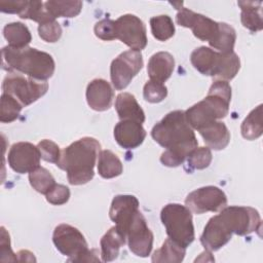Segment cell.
Here are the masks:
<instances>
[{"mask_svg":"<svg viewBox=\"0 0 263 263\" xmlns=\"http://www.w3.org/2000/svg\"><path fill=\"white\" fill-rule=\"evenodd\" d=\"M151 136L155 142L165 148L160 156V161L170 167L182 164L198 144L195 134L186 119L185 111L182 110L167 113L153 126Z\"/></svg>","mask_w":263,"mask_h":263,"instance_id":"cell-1","label":"cell"},{"mask_svg":"<svg viewBox=\"0 0 263 263\" xmlns=\"http://www.w3.org/2000/svg\"><path fill=\"white\" fill-rule=\"evenodd\" d=\"M101 152V144L90 137L81 138L61 152L57 165L67 173L71 185H82L95 176V164Z\"/></svg>","mask_w":263,"mask_h":263,"instance_id":"cell-2","label":"cell"},{"mask_svg":"<svg viewBox=\"0 0 263 263\" xmlns=\"http://www.w3.org/2000/svg\"><path fill=\"white\" fill-rule=\"evenodd\" d=\"M3 69L16 72L39 81H46L52 76L55 64L52 57L37 48H14L5 46L1 49Z\"/></svg>","mask_w":263,"mask_h":263,"instance_id":"cell-3","label":"cell"},{"mask_svg":"<svg viewBox=\"0 0 263 263\" xmlns=\"http://www.w3.org/2000/svg\"><path fill=\"white\" fill-rule=\"evenodd\" d=\"M231 101V86L225 80H215L208 96L185 111L189 125L194 129L226 117Z\"/></svg>","mask_w":263,"mask_h":263,"instance_id":"cell-4","label":"cell"},{"mask_svg":"<svg viewBox=\"0 0 263 263\" xmlns=\"http://www.w3.org/2000/svg\"><path fill=\"white\" fill-rule=\"evenodd\" d=\"M190 62L202 75L225 81L233 79L240 69L239 57L234 51L223 53L206 46L195 48L190 55Z\"/></svg>","mask_w":263,"mask_h":263,"instance_id":"cell-5","label":"cell"},{"mask_svg":"<svg viewBox=\"0 0 263 263\" xmlns=\"http://www.w3.org/2000/svg\"><path fill=\"white\" fill-rule=\"evenodd\" d=\"M52 241L57 250L68 257L70 262L100 261L97 250H89L84 235L69 224L58 225L52 234Z\"/></svg>","mask_w":263,"mask_h":263,"instance_id":"cell-6","label":"cell"},{"mask_svg":"<svg viewBox=\"0 0 263 263\" xmlns=\"http://www.w3.org/2000/svg\"><path fill=\"white\" fill-rule=\"evenodd\" d=\"M168 238L183 248L189 247L195 238L191 211L180 203H167L160 213Z\"/></svg>","mask_w":263,"mask_h":263,"instance_id":"cell-7","label":"cell"},{"mask_svg":"<svg viewBox=\"0 0 263 263\" xmlns=\"http://www.w3.org/2000/svg\"><path fill=\"white\" fill-rule=\"evenodd\" d=\"M216 217L224 230L231 235L243 236L261 228V217L258 211L251 206H224Z\"/></svg>","mask_w":263,"mask_h":263,"instance_id":"cell-8","label":"cell"},{"mask_svg":"<svg viewBox=\"0 0 263 263\" xmlns=\"http://www.w3.org/2000/svg\"><path fill=\"white\" fill-rule=\"evenodd\" d=\"M2 89L4 93H8L15 98L23 107L29 106L43 97L47 89L46 81H39L16 72H9L3 80Z\"/></svg>","mask_w":263,"mask_h":263,"instance_id":"cell-9","label":"cell"},{"mask_svg":"<svg viewBox=\"0 0 263 263\" xmlns=\"http://www.w3.org/2000/svg\"><path fill=\"white\" fill-rule=\"evenodd\" d=\"M143 64L141 51L129 49L120 53L112 61L110 67L113 86L117 90L124 89L143 68Z\"/></svg>","mask_w":263,"mask_h":263,"instance_id":"cell-10","label":"cell"},{"mask_svg":"<svg viewBox=\"0 0 263 263\" xmlns=\"http://www.w3.org/2000/svg\"><path fill=\"white\" fill-rule=\"evenodd\" d=\"M185 204L191 213L197 215L218 212L226 206L227 196L222 189L216 186H204L190 192L185 199Z\"/></svg>","mask_w":263,"mask_h":263,"instance_id":"cell-11","label":"cell"},{"mask_svg":"<svg viewBox=\"0 0 263 263\" xmlns=\"http://www.w3.org/2000/svg\"><path fill=\"white\" fill-rule=\"evenodd\" d=\"M126 240L129 250L136 256L148 257L153 247V233L140 211H137L126 228Z\"/></svg>","mask_w":263,"mask_h":263,"instance_id":"cell-12","label":"cell"},{"mask_svg":"<svg viewBox=\"0 0 263 263\" xmlns=\"http://www.w3.org/2000/svg\"><path fill=\"white\" fill-rule=\"evenodd\" d=\"M116 39L130 49L141 51L147 45L146 27L142 20L134 14H123L115 21Z\"/></svg>","mask_w":263,"mask_h":263,"instance_id":"cell-13","label":"cell"},{"mask_svg":"<svg viewBox=\"0 0 263 263\" xmlns=\"http://www.w3.org/2000/svg\"><path fill=\"white\" fill-rule=\"evenodd\" d=\"M176 22L182 27L190 28L196 38L202 41H208L209 43L215 39L220 28V23L200 13H196L186 7H181L179 9L176 15Z\"/></svg>","mask_w":263,"mask_h":263,"instance_id":"cell-14","label":"cell"},{"mask_svg":"<svg viewBox=\"0 0 263 263\" xmlns=\"http://www.w3.org/2000/svg\"><path fill=\"white\" fill-rule=\"evenodd\" d=\"M40 159L41 156L38 147L29 142L14 143L7 155L9 166L18 174L33 172L40 166Z\"/></svg>","mask_w":263,"mask_h":263,"instance_id":"cell-15","label":"cell"},{"mask_svg":"<svg viewBox=\"0 0 263 263\" xmlns=\"http://www.w3.org/2000/svg\"><path fill=\"white\" fill-rule=\"evenodd\" d=\"M137 211H139V200L134 195H116L112 200L109 211L110 219L125 237L127 225Z\"/></svg>","mask_w":263,"mask_h":263,"instance_id":"cell-16","label":"cell"},{"mask_svg":"<svg viewBox=\"0 0 263 263\" xmlns=\"http://www.w3.org/2000/svg\"><path fill=\"white\" fill-rule=\"evenodd\" d=\"M146 138V130L142 123L134 120H120L114 127V139L124 149L139 147Z\"/></svg>","mask_w":263,"mask_h":263,"instance_id":"cell-17","label":"cell"},{"mask_svg":"<svg viewBox=\"0 0 263 263\" xmlns=\"http://www.w3.org/2000/svg\"><path fill=\"white\" fill-rule=\"evenodd\" d=\"M85 96L88 106L92 110L101 112L111 107L114 99V90L108 81L97 78L87 84Z\"/></svg>","mask_w":263,"mask_h":263,"instance_id":"cell-18","label":"cell"},{"mask_svg":"<svg viewBox=\"0 0 263 263\" xmlns=\"http://www.w3.org/2000/svg\"><path fill=\"white\" fill-rule=\"evenodd\" d=\"M175 68L174 57L166 51L154 53L148 62V75L150 80L160 83L165 82L172 75Z\"/></svg>","mask_w":263,"mask_h":263,"instance_id":"cell-19","label":"cell"},{"mask_svg":"<svg viewBox=\"0 0 263 263\" xmlns=\"http://www.w3.org/2000/svg\"><path fill=\"white\" fill-rule=\"evenodd\" d=\"M198 132L210 149L222 150L230 142V133L222 121H213L199 128Z\"/></svg>","mask_w":263,"mask_h":263,"instance_id":"cell-20","label":"cell"},{"mask_svg":"<svg viewBox=\"0 0 263 263\" xmlns=\"http://www.w3.org/2000/svg\"><path fill=\"white\" fill-rule=\"evenodd\" d=\"M115 109L120 120H134L139 123L145 121V113L134 95L121 92L116 97Z\"/></svg>","mask_w":263,"mask_h":263,"instance_id":"cell-21","label":"cell"},{"mask_svg":"<svg viewBox=\"0 0 263 263\" xmlns=\"http://www.w3.org/2000/svg\"><path fill=\"white\" fill-rule=\"evenodd\" d=\"M126 242V237L116 228L111 227L101 238V257L102 261L110 262L115 260L119 255V250Z\"/></svg>","mask_w":263,"mask_h":263,"instance_id":"cell-22","label":"cell"},{"mask_svg":"<svg viewBox=\"0 0 263 263\" xmlns=\"http://www.w3.org/2000/svg\"><path fill=\"white\" fill-rule=\"evenodd\" d=\"M241 9L240 21L245 28L252 32L261 31L263 28L262 2L260 1H238Z\"/></svg>","mask_w":263,"mask_h":263,"instance_id":"cell-23","label":"cell"},{"mask_svg":"<svg viewBox=\"0 0 263 263\" xmlns=\"http://www.w3.org/2000/svg\"><path fill=\"white\" fill-rule=\"evenodd\" d=\"M3 36L8 42V46L14 48H24L32 40L30 30L26 25L20 22L7 24L3 28Z\"/></svg>","mask_w":263,"mask_h":263,"instance_id":"cell-24","label":"cell"},{"mask_svg":"<svg viewBox=\"0 0 263 263\" xmlns=\"http://www.w3.org/2000/svg\"><path fill=\"white\" fill-rule=\"evenodd\" d=\"M123 172V165L118 156L111 150H102L98 159V173L104 179L118 177Z\"/></svg>","mask_w":263,"mask_h":263,"instance_id":"cell-25","label":"cell"},{"mask_svg":"<svg viewBox=\"0 0 263 263\" xmlns=\"http://www.w3.org/2000/svg\"><path fill=\"white\" fill-rule=\"evenodd\" d=\"M186 255V249L167 238L162 243L161 248L156 250L152 255V262H170V263H179L184 260Z\"/></svg>","mask_w":263,"mask_h":263,"instance_id":"cell-26","label":"cell"},{"mask_svg":"<svg viewBox=\"0 0 263 263\" xmlns=\"http://www.w3.org/2000/svg\"><path fill=\"white\" fill-rule=\"evenodd\" d=\"M46 10L54 18L57 17H74L78 15L82 9L81 1H62L49 0L44 2Z\"/></svg>","mask_w":263,"mask_h":263,"instance_id":"cell-27","label":"cell"},{"mask_svg":"<svg viewBox=\"0 0 263 263\" xmlns=\"http://www.w3.org/2000/svg\"><path fill=\"white\" fill-rule=\"evenodd\" d=\"M241 135L247 140H256L261 137L263 133L262 124V105L260 104L253 109L245 118L240 126Z\"/></svg>","mask_w":263,"mask_h":263,"instance_id":"cell-28","label":"cell"},{"mask_svg":"<svg viewBox=\"0 0 263 263\" xmlns=\"http://www.w3.org/2000/svg\"><path fill=\"white\" fill-rule=\"evenodd\" d=\"M236 40L235 30L226 23H220V28L215 39L210 42V46L219 52L228 53L233 51Z\"/></svg>","mask_w":263,"mask_h":263,"instance_id":"cell-29","label":"cell"},{"mask_svg":"<svg viewBox=\"0 0 263 263\" xmlns=\"http://www.w3.org/2000/svg\"><path fill=\"white\" fill-rule=\"evenodd\" d=\"M151 32L154 38L159 41H166L175 34V25L171 16L161 14L150 18Z\"/></svg>","mask_w":263,"mask_h":263,"instance_id":"cell-30","label":"cell"},{"mask_svg":"<svg viewBox=\"0 0 263 263\" xmlns=\"http://www.w3.org/2000/svg\"><path fill=\"white\" fill-rule=\"evenodd\" d=\"M29 182L33 189L41 194H47L57 184L52 175L45 167L38 166L33 172L29 173Z\"/></svg>","mask_w":263,"mask_h":263,"instance_id":"cell-31","label":"cell"},{"mask_svg":"<svg viewBox=\"0 0 263 263\" xmlns=\"http://www.w3.org/2000/svg\"><path fill=\"white\" fill-rule=\"evenodd\" d=\"M23 105L12 96L8 93H2L1 96V107H0V121L3 123H10L14 121L21 111Z\"/></svg>","mask_w":263,"mask_h":263,"instance_id":"cell-32","label":"cell"},{"mask_svg":"<svg viewBox=\"0 0 263 263\" xmlns=\"http://www.w3.org/2000/svg\"><path fill=\"white\" fill-rule=\"evenodd\" d=\"M20 17L32 20L34 22L39 23V25L55 20L46 10L44 3L42 1H28L26 9L22 14H20Z\"/></svg>","mask_w":263,"mask_h":263,"instance_id":"cell-33","label":"cell"},{"mask_svg":"<svg viewBox=\"0 0 263 263\" xmlns=\"http://www.w3.org/2000/svg\"><path fill=\"white\" fill-rule=\"evenodd\" d=\"M187 158L188 166L191 170H203L211 164L213 155L209 147H195Z\"/></svg>","mask_w":263,"mask_h":263,"instance_id":"cell-34","label":"cell"},{"mask_svg":"<svg viewBox=\"0 0 263 263\" xmlns=\"http://www.w3.org/2000/svg\"><path fill=\"white\" fill-rule=\"evenodd\" d=\"M144 99L149 103H159L167 96V88L164 83L149 80L143 88Z\"/></svg>","mask_w":263,"mask_h":263,"instance_id":"cell-35","label":"cell"},{"mask_svg":"<svg viewBox=\"0 0 263 263\" xmlns=\"http://www.w3.org/2000/svg\"><path fill=\"white\" fill-rule=\"evenodd\" d=\"M37 147L39 149L40 156L43 160L47 162L55 163V164L58 163L61 157V152H62L58 144H55L51 140L44 139L38 143Z\"/></svg>","mask_w":263,"mask_h":263,"instance_id":"cell-36","label":"cell"},{"mask_svg":"<svg viewBox=\"0 0 263 263\" xmlns=\"http://www.w3.org/2000/svg\"><path fill=\"white\" fill-rule=\"evenodd\" d=\"M38 34L45 42H57L62 36V28L60 24L54 21H49L38 26Z\"/></svg>","mask_w":263,"mask_h":263,"instance_id":"cell-37","label":"cell"},{"mask_svg":"<svg viewBox=\"0 0 263 263\" xmlns=\"http://www.w3.org/2000/svg\"><path fill=\"white\" fill-rule=\"evenodd\" d=\"M95 34L98 38L104 41H111L116 39V32H115V21L104 18L98 22L93 28Z\"/></svg>","mask_w":263,"mask_h":263,"instance_id":"cell-38","label":"cell"},{"mask_svg":"<svg viewBox=\"0 0 263 263\" xmlns=\"http://www.w3.org/2000/svg\"><path fill=\"white\" fill-rule=\"evenodd\" d=\"M46 200L53 205H62L70 198V189L63 184H55L45 195Z\"/></svg>","mask_w":263,"mask_h":263,"instance_id":"cell-39","label":"cell"},{"mask_svg":"<svg viewBox=\"0 0 263 263\" xmlns=\"http://www.w3.org/2000/svg\"><path fill=\"white\" fill-rule=\"evenodd\" d=\"M0 261L1 262H16V254H14L10 247V236L7 230L2 226L0 235Z\"/></svg>","mask_w":263,"mask_h":263,"instance_id":"cell-40","label":"cell"},{"mask_svg":"<svg viewBox=\"0 0 263 263\" xmlns=\"http://www.w3.org/2000/svg\"><path fill=\"white\" fill-rule=\"evenodd\" d=\"M28 5L26 0H1L0 1V10L4 13H17L18 15L24 12Z\"/></svg>","mask_w":263,"mask_h":263,"instance_id":"cell-41","label":"cell"},{"mask_svg":"<svg viewBox=\"0 0 263 263\" xmlns=\"http://www.w3.org/2000/svg\"><path fill=\"white\" fill-rule=\"evenodd\" d=\"M16 258H17V261H21V262H35L36 259L34 257V254L28 250H22L20 252L16 253Z\"/></svg>","mask_w":263,"mask_h":263,"instance_id":"cell-42","label":"cell"}]
</instances>
